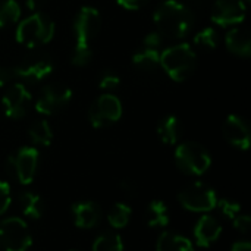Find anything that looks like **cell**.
Wrapping results in <instances>:
<instances>
[{"label":"cell","mask_w":251,"mask_h":251,"mask_svg":"<svg viewBox=\"0 0 251 251\" xmlns=\"http://www.w3.org/2000/svg\"><path fill=\"white\" fill-rule=\"evenodd\" d=\"M21 18V7L16 0L0 1V29L18 22Z\"/></svg>","instance_id":"cell-24"},{"label":"cell","mask_w":251,"mask_h":251,"mask_svg":"<svg viewBox=\"0 0 251 251\" xmlns=\"http://www.w3.org/2000/svg\"><path fill=\"white\" fill-rule=\"evenodd\" d=\"M119 82H121L119 76L115 72H112V71L103 72L100 75V79H99V85L103 90H113V88H116L119 85Z\"/></svg>","instance_id":"cell-30"},{"label":"cell","mask_w":251,"mask_h":251,"mask_svg":"<svg viewBox=\"0 0 251 251\" xmlns=\"http://www.w3.org/2000/svg\"><path fill=\"white\" fill-rule=\"evenodd\" d=\"M231 251H251V244L249 241H238L232 246Z\"/></svg>","instance_id":"cell-37"},{"label":"cell","mask_w":251,"mask_h":251,"mask_svg":"<svg viewBox=\"0 0 251 251\" xmlns=\"http://www.w3.org/2000/svg\"><path fill=\"white\" fill-rule=\"evenodd\" d=\"M178 200L187 210L191 212H210L218 204L216 193L200 181L185 187L179 193Z\"/></svg>","instance_id":"cell-6"},{"label":"cell","mask_w":251,"mask_h":251,"mask_svg":"<svg viewBox=\"0 0 251 251\" xmlns=\"http://www.w3.org/2000/svg\"><path fill=\"white\" fill-rule=\"evenodd\" d=\"M72 99V90L63 84H49L46 85L37 101L35 110L41 115H53L65 109Z\"/></svg>","instance_id":"cell-8"},{"label":"cell","mask_w":251,"mask_h":251,"mask_svg":"<svg viewBox=\"0 0 251 251\" xmlns=\"http://www.w3.org/2000/svg\"><path fill=\"white\" fill-rule=\"evenodd\" d=\"M247 7L243 0H216L212 7V22L219 26H234L246 19Z\"/></svg>","instance_id":"cell-11"},{"label":"cell","mask_w":251,"mask_h":251,"mask_svg":"<svg viewBox=\"0 0 251 251\" xmlns=\"http://www.w3.org/2000/svg\"><path fill=\"white\" fill-rule=\"evenodd\" d=\"M32 238L28 225L19 218H7L0 222V246L4 251H26Z\"/></svg>","instance_id":"cell-5"},{"label":"cell","mask_w":251,"mask_h":251,"mask_svg":"<svg viewBox=\"0 0 251 251\" xmlns=\"http://www.w3.org/2000/svg\"><path fill=\"white\" fill-rule=\"evenodd\" d=\"M247 1H249V0H247Z\"/></svg>","instance_id":"cell-39"},{"label":"cell","mask_w":251,"mask_h":251,"mask_svg":"<svg viewBox=\"0 0 251 251\" xmlns=\"http://www.w3.org/2000/svg\"><path fill=\"white\" fill-rule=\"evenodd\" d=\"M122 116V103L113 94H103L88 109V119L94 128H104Z\"/></svg>","instance_id":"cell-7"},{"label":"cell","mask_w":251,"mask_h":251,"mask_svg":"<svg viewBox=\"0 0 251 251\" xmlns=\"http://www.w3.org/2000/svg\"><path fill=\"white\" fill-rule=\"evenodd\" d=\"M153 21L162 35L184 38L193 28L194 16L184 3L178 0H165L154 10Z\"/></svg>","instance_id":"cell-1"},{"label":"cell","mask_w":251,"mask_h":251,"mask_svg":"<svg viewBox=\"0 0 251 251\" xmlns=\"http://www.w3.org/2000/svg\"><path fill=\"white\" fill-rule=\"evenodd\" d=\"M56 25L43 12H34L25 18L16 28V41L28 49H34L38 44H47L54 37Z\"/></svg>","instance_id":"cell-2"},{"label":"cell","mask_w":251,"mask_h":251,"mask_svg":"<svg viewBox=\"0 0 251 251\" xmlns=\"http://www.w3.org/2000/svg\"><path fill=\"white\" fill-rule=\"evenodd\" d=\"M31 101V93L22 82H16L9 87L1 99L4 115L10 119H21L25 116Z\"/></svg>","instance_id":"cell-12"},{"label":"cell","mask_w":251,"mask_h":251,"mask_svg":"<svg viewBox=\"0 0 251 251\" xmlns=\"http://www.w3.org/2000/svg\"><path fill=\"white\" fill-rule=\"evenodd\" d=\"M129 218H131V209L124 203H116L112 207V210L109 212V216H107L109 224L115 229L126 226V224L129 222Z\"/></svg>","instance_id":"cell-26"},{"label":"cell","mask_w":251,"mask_h":251,"mask_svg":"<svg viewBox=\"0 0 251 251\" xmlns=\"http://www.w3.org/2000/svg\"><path fill=\"white\" fill-rule=\"evenodd\" d=\"M181 122L174 115L163 118L157 125V134L165 144H176L181 137Z\"/></svg>","instance_id":"cell-18"},{"label":"cell","mask_w":251,"mask_h":251,"mask_svg":"<svg viewBox=\"0 0 251 251\" xmlns=\"http://www.w3.org/2000/svg\"><path fill=\"white\" fill-rule=\"evenodd\" d=\"M175 162L181 171L190 175H203L212 165L209 151L199 143L187 141L176 147Z\"/></svg>","instance_id":"cell-4"},{"label":"cell","mask_w":251,"mask_h":251,"mask_svg":"<svg viewBox=\"0 0 251 251\" xmlns=\"http://www.w3.org/2000/svg\"><path fill=\"white\" fill-rule=\"evenodd\" d=\"M196 51L188 43L172 46L160 53V66L176 82H184L196 68Z\"/></svg>","instance_id":"cell-3"},{"label":"cell","mask_w":251,"mask_h":251,"mask_svg":"<svg viewBox=\"0 0 251 251\" xmlns=\"http://www.w3.org/2000/svg\"><path fill=\"white\" fill-rule=\"evenodd\" d=\"M46 0H26V7L31 12H40V9L44 6Z\"/></svg>","instance_id":"cell-36"},{"label":"cell","mask_w":251,"mask_h":251,"mask_svg":"<svg viewBox=\"0 0 251 251\" xmlns=\"http://www.w3.org/2000/svg\"><path fill=\"white\" fill-rule=\"evenodd\" d=\"M225 138L235 147L247 150L250 147V131L246 121L238 115H229L224 124Z\"/></svg>","instance_id":"cell-14"},{"label":"cell","mask_w":251,"mask_h":251,"mask_svg":"<svg viewBox=\"0 0 251 251\" xmlns=\"http://www.w3.org/2000/svg\"><path fill=\"white\" fill-rule=\"evenodd\" d=\"M216 207L221 210L222 215H225L226 218H231V219H234L241 212V206L238 203L231 201V200H218Z\"/></svg>","instance_id":"cell-29"},{"label":"cell","mask_w":251,"mask_h":251,"mask_svg":"<svg viewBox=\"0 0 251 251\" xmlns=\"http://www.w3.org/2000/svg\"><path fill=\"white\" fill-rule=\"evenodd\" d=\"M221 232H222L221 224L213 216L209 215L200 218V221L194 228V237L200 247H209L210 244H213L219 238Z\"/></svg>","instance_id":"cell-15"},{"label":"cell","mask_w":251,"mask_h":251,"mask_svg":"<svg viewBox=\"0 0 251 251\" xmlns=\"http://www.w3.org/2000/svg\"><path fill=\"white\" fill-rule=\"evenodd\" d=\"M93 59V50L90 46H84V44H75L74 51H72V57L71 62L75 66H85L87 63H90Z\"/></svg>","instance_id":"cell-28"},{"label":"cell","mask_w":251,"mask_h":251,"mask_svg":"<svg viewBox=\"0 0 251 251\" xmlns=\"http://www.w3.org/2000/svg\"><path fill=\"white\" fill-rule=\"evenodd\" d=\"M157 251H194L193 244L188 238L174 234V232H163L157 240Z\"/></svg>","instance_id":"cell-19"},{"label":"cell","mask_w":251,"mask_h":251,"mask_svg":"<svg viewBox=\"0 0 251 251\" xmlns=\"http://www.w3.org/2000/svg\"><path fill=\"white\" fill-rule=\"evenodd\" d=\"M72 212H74L75 225L82 229L94 228L100 222V218H101V212H100L99 206L93 201L76 203V204H74Z\"/></svg>","instance_id":"cell-16"},{"label":"cell","mask_w":251,"mask_h":251,"mask_svg":"<svg viewBox=\"0 0 251 251\" xmlns=\"http://www.w3.org/2000/svg\"><path fill=\"white\" fill-rule=\"evenodd\" d=\"M15 76L37 82L47 78L53 72V63L46 56H29L25 57L15 69Z\"/></svg>","instance_id":"cell-13"},{"label":"cell","mask_w":251,"mask_h":251,"mask_svg":"<svg viewBox=\"0 0 251 251\" xmlns=\"http://www.w3.org/2000/svg\"><path fill=\"white\" fill-rule=\"evenodd\" d=\"M101 25L100 12L93 6H82L74 21L76 44L90 46V41L99 34Z\"/></svg>","instance_id":"cell-10"},{"label":"cell","mask_w":251,"mask_h":251,"mask_svg":"<svg viewBox=\"0 0 251 251\" xmlns=\"http://www.w3.org/2000/svg\"><path fill=\"white\" fill-rule=\"evenodd\" d=\"M234 226H235L240 232L247 234L251 228L250 216H247V215H237V216L234 218Z\"/></svg>","instance_id":"cell-32"},{"label":"cell","mask_w":251,"mask_h":251,"mask_svg":"<svg viewBox=\"0 0 251 251\" xmlns=\"http://www.w3.org/2000/svg\"><path fill=\"white\" fill-rule=\"evenodd\" d=\"M121 188H122V190H124V191H125L128 196H132V194L135 193V188H134V185H132L131 182H126V181L121 184Z\"/></svg>","instance_id":"cell-38"},{"label":"cell","mask_w":251,"mask_h":251,"mask_svg":"<svg viewBox=\"0 0 251 251\" xmlns=\"http://www.w3.org/2000/svg\"><path fill=\"white\" fill-rule=\"evenodd\" d=\"M162 41H163V35H162L159 31H154V32L147 34V35L144 37V40H143L144 46H146V47H150V49L159 47V46L162 44Z\"/></svg>","instance_id":"cell-33"},{"label":"cell","mask_w":251,"mask_h":251,"mask_svg":"<svg viewBox=\"0 0 251 251\" xmlns=\"http://www.w3.org/2000/svg\"><path fill=\"white\" fill-rule=\"evenodd\" d=\"M147 1L149 0H116V3L119 6H122L124 9H128V10H138L143 6H146Z\"/></svg>","instance_id":"cell-34"},{"label":"cell","mask_w":251,"mask_h":251,"mask_svg":"<svg viewBox=\"0 0 251 251\" xmlns=\"http://www.w3.org/2000/svg\"><path fill=\"white\" fill-rule=\"evenodd\" d=\"M29 137L35 144L50 146L53 141V131L46 119H38L29 126Z\"/></svg>","instance_id":"cell-22"},{"label":"cell","mask_w":251,"mask_h":251,"mask_svg":"<svg viewBox=\"0 0 251 251\" xmlns=\"http://www.w3.org/2000/svg\"><path fill=\"white\" fill-rule=\"evenodd\" d=\"M93 251H124V243L118 234L106 232L96 238Z\"/></svg>","instance_id":"cell-25"},{"label":"cell","mask_w":251,"mask_h":251,"mask_svg":"<svg viewBox=\"0 0 251 251\" xmlns=\"http://www.w3.org/2000/svg\"><path fill=\"white\" fill-rule=\"evenodd\" d=\"M7 166L21 184H31L38 166V150L34 147H21L9 157Z\"/></svg>","instance_id":"cell-9"},{"label":"cell","mask_w":251,"mask_h":251,"mask_svg":"<svg viewBox=\"0 0 251 251\" xmlns=\"http://www.w3.org/2000/svg\"><path fill=\"white\" fill-rule=\"evenodd\" d=\"M19 206L21 210L25 216L38 219L41 218L43 213V206H41V199L34 194V193H22L19 196Z\"/></svg>","instance_id":"cell-23"},{"label":"cell","mask_w":251,"mask_h":251,"mask_svg":"<svg viewBox=\"0 0 251 251\" xmlns=\"http://www.w3.org/2000/svg\"><path fill=\"white\" fill-rule=\"evenodd\" d=\"M132 63L141 69H154L160 65V53L157 49L143 47L132 56Z\"/></svg>","instance_id":"cell-21"},{"label":"cell","mask_w":251,"mask_h":251,"mask_svg":"<svg viewBox=\"0 0 251 251\" xmlns=\"http://www.w3.org/2000/svg\"><path fill=\"white\" fill-rule=\"evenodd\" d=\"M147 224L151 228H160V226H166L169 224V213H168V207L163 201L160 200H154L149 204L147 207Z\"/></svg>","instance_id":"cell-20"},{"label":"cell","mask_w":251,"mask_h":251,"mask_svg":"<svg viewBox=\"0 0 251 251\" xmlns=\"http://www.w3.org/2000/svg\"><path fill=\"white\" fill-rule=\"evenodd\" d=\"M15 76V72H13V69H10V68H7V66H1L0 65V88L1 87H4V85H7L10 81H12V78Z\"/></svg>","instance_id":"cell-35"},{"label":"cell","mask_w":251,"mask_h":251,"mask_svg":"<svg viewBox=\"0 0 251 251\" xmlns=\"http://www.w3.org/2000/svg\"><path fill=\"white\" fill-rule=\"evenodd\" d=\"M219 37L215 28L207 26L204 29H201L200 32L196 34L194 37V44L200 49H206V50H213L218 46Z\"/></svg>","instance_id":"cell-27"},{"label":"cell","mask_w":251,"mask_h":251,"mask_svg":"<svg viewBox=\"0 0 251 251\" xmlns=\"http://www.w3.org/2000/svg\"><path fill=\"white\" fill-rule=\"evenodd\" d=\"M12 203V194H10V187L7 182L0 181V215H3L7 207Z\"/></svg>","instance_id":"cell-31"},{"label":"cell","mask_w":251,"mask_h":251,"mask_svg":"<svg viewBox=\"0 0 251 251\" xmlns=\"http://www.w3.org/2000/svg\"><path fill=\"white\" fill-rule=\"evenodd\" d=\"M225 43L229 51H232L237 56L247 57L251 54L250 34L243 28H232L231 31H228L225 37Z\"/></svg>","instance_id":"cell-17"}]
</instances>
